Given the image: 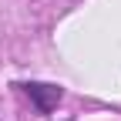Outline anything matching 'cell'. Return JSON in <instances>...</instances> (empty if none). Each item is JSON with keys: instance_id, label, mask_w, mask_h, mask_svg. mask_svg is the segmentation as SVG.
<instances>
[{"instance_id": "obj_1", "label": "cell", "mask_w": 121, "mask_h": 121, "mask_svg": "<svg viewBox=\"0 0 121 121\" xmlns=\"http://www.w3.org/2000/svg\"><path fill=\"white\" fill-rule=\"evenodd\" d=\"M24 91L30 94V101L37 104V111H44V114H51L60 104V98H64V91H60L57 84H44V81H27Z\"/></svg>"}]
</instances>
